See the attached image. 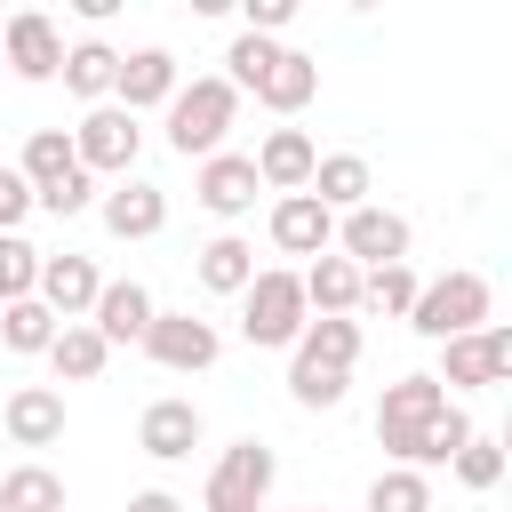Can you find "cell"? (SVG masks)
<instances>
[{"label": "cell", "mask_w": 512, "mask_h": 512, "mask_svg": "<svg viewBox=\"0 0 512 512\" xmlns=\"http://www.w3.org/2000/svg\"><path fill=\"white\" fill-rule=\"evenodd\" d=\"M232 120H240V88L224 72H192L168 96V152L176 160H208V152H224Z\"/></svg>", "instance_id": "obj_1"}, {"label": "cell", "mask_w": 512, "mask_h": 512, "mask_svg": "<svg viewBox=\"0 0 512 512\" xmlns=\"http://www.w3.org/2000/svg\"><path fill=\"white\" fill-rule=\"evenodd\" d=\"M304 280L288 272V264H264L248 288H240V336L256 344V352H296V336H304Z\"/></svg>", "instance_id": "obj_2"}, {"label": "cell", "mask_w": 512, "mask_h": 512, "mask_svg": "<svg viewBox=\"0 0 512 512\" xmlns=\"http://www.w3.org/2000/svg\"><path fill=\"white\" fill-rule=\"evenodd\" d=\"M488 312H496V288H488L480 272H440V280H424V288H416L408 328H416V336H432V344H448V336L488 328Z\"/></svg>", "instance_id": "obj_3"}, {"label": "cell", "mask_w": 512, "mask_h": 512, "mask_svg": "<svg viewBox=\"0 0 512 512\" xmlns=\"http://www.w3.org/2000/svg\"><path fill=\"white\" fill-rule=\"evenodd\" d=\"M272 480H280V456L248 432V440H232V448L208 464L200 512H264V504H272Z\"/></svg>", "instance_id": "obj_4"}, {"label": "cell", "mask_w": 512, "mask_h": 512, "mask_svg": "<svg viewBox=\"0 0 512 512\" xmlns=\"http://www.w3.org/2000/svg\"><path fill=\"white\" fill-rule=\"evenodd\" d=\"M448 408V392L432 384V376H400V384H384V400H376V448L392 456V464H408L416 472V456H424V432H432V416Z\"/></svg>", "instance_id": "obj_5"}, {"label": "cell", "mask_w": 512, "mask_h": 512, "mask_svg": "<svg viewBox=\"0 0 512 512\" xmlns=\"http://www.w3.org/2000/svg\"><path fill=\"white\" fill-rule=\"evenodd\" d=\"M504 376H512V328H504V320H488V328H472V336H448V344H440V368H432L440 392H488V384H504Z\"/></svg>", "instance_id": "obj_6"}, {"label": "cell", "mask_w": 512, "mask_h": 512, "mask_svg": "<svg viewBox=\"0 0 512 512\" xmlns=\"http://www.w3.org/2000/svg\"><path fill=\"white\" fill-rule=\"evenodd\" d=\"M136 152H144V128L120 112V104H88L80 112V128H72V160L88 168V176H136Z\"/></svg>", "instance_id": "obj_7"}, {"label": "cell", "mask_w": 512, "mask_h": 512, "mask_svg": "<svg viewBox=\"0 0 512 512\" xmlns=\"http://www.w3.org/2000/svg\"><path fill=\"white\" fill-rule=\"evenodd\" d=\"M408 248H416V232H408V216L400 208H352V216H336V256L344 264H360V272H376V264H408Z\"/></svg>", "instance_id": "obj_8"}, {"label": "cell", "mask_w": 512, "mask_h": 512, "mask_svg": "<svg viewBox=\"0 0 512 512\" xmlns=\"http://www.w3.org/2000/svg\"><path fill=\"white\" fill-rule=\"evenodd\" d=\"M144 352H152L168 376H200V368H216L224 336H216V320H200V312H152Z\"/></svg>", "instance_id": "obj_9"}, {"label": "cell", "mask_w": 512, "mask_h": 512, "mask_svg": "<svg viewBox=\"0 0 512 512\" xmlns=\"http://www.w3.org/2000/svg\"><path fill=\"white\" fill-rule=\"evenodd\" d=\"M0 64L16 72V80H56L64 72V32H56V16H40V8H16L8 24H0Z\"/></svg>", "instance_id": "obj_10"}, {"label": "cell", "mask_w": 512, "mask_h": 512, "mask_svg": "<svg viewBox=\"0 0 512 512\" xmlns=\"http://www.w3.org/2000/svg\"><path fill=\"white\" fill-rule=\"evenodd\" d=\"M184 88V64L168 48H128L120 72H112V104L136 120V112H168V96Z\"/></svg>", "instance_id": "obj_11"}, {"label": "cell", "mask_w": 512, "mask_h": 512, "mask_svg": "<svg viewBox=\"0 0 512 512\" xmlns=\"http://www.w3.org/2000/svg\"><path fill=\"white\" fill-rule=\"evenodd\" d=\"M256 192H264V184H256V160H248V152H208V160L192 168V200H200L208 216H224V224L248 216Z\"/></svg>", "instance_id": "obj_12"}, {"label": "cell", "mask_w": 512, "mask_h": 512, "mask_svg": "<svg viewBox=\"0 0 512 512\" xmlns=\"http://www.w3.org/2000/svg\"><path fill=\"white\" fill-rule=\"evenodd\" d=\"M264 232H272V248H280V256H304V264L336 248V216H328V208H320L312 192H280V200H272V224H264Z\"/></svg>", "instance_id": "obj_13"}, {"label": "cell", "mask_w": 512, "mask_h": 512, "mask_svg": "<svg viewBox=\"0 0 512 512\" xmlns=\"http://www.w3.org/2000/svg\"><path fill=\"white\" fill-rule=\"evenodd\" d=\"M200 440H208V424H200V408H192V400H176V392H168V400H152V408L136 416V448H144L152 464H184Z\"/></svg>", "instance_id": "obj_14"}, {"label": "cell", "mask_w": 512, "mask_h": 512, "mask_svg": "<svg viewBox=\"0 0 512 512\" xmlns=\"http://www.w3.org/2000/svg\"><path fill=\"white\" fill-rule=\"evenodd\" d=\"M96 216H104L112 240H152V232L168 224V192L144 184V176H120L112 192H96Z\"/></svg>", "instance_id": "obj_15"}, {"label": "cell", "mask_w": 512, "mask_h": 512, "mask_svg": "<svg viewBox=\"0 0 512 512\" xmlns=\"http://www.w3.org/2000/svg\"><path fill=\"white\" fill-rule=\"evenodd\" d=\"M152 312H160V304H152V288H144V280H104V288H96V304H88V328L120 352V344H144Z\"/></svg>", "instance_id": "obj_16"}, {"label": "cell", "mask_w": 512, "mask_h": 512, "mask_svg": "<svg viewBox=\"0 0 512 512\" xmlns=\"http://www.w3.org/2000/svg\"><path fill=\"white\" fill-rule=\"evenodd\" d=\"M96 288H104V272H96V256H40V304L56 312V320H88V304H96Z\"/></svg>", "instance_id": "obj_17"}, {"label": "cell", "mask_w": 512, "mask_h": 512, "mask_svg": "<svg viewBox=\"0 0 512 512\" xmlns=\"http://www.w3.org/2000/svg\"><path fill=\"white\" fill-rule=\"evenodd\" d=\"M0 424H8L16 448H56L64 440V392L56 384H16L0 400Z\"/></svg>", "instance_id": "obj_18"}, {"label": "cell", "mask_w": 512, "mask_h": 512, "mask_svg": "<svg viewBox=\"0 0 512 512\" xmlns=\"http://www.w3.org/2000/svg\"><path fill=\"white\" fill-rule=\"evenodd\" d=\"M296 280H304V312L312 320H360V264H344L336 248L312 256Z\"/></svg>", "instance_id": "obj_19"}, {"label": "cell", "mask_w": 512, "mask_h": 512, "mask_svg": "<svg viewBox=\"0 0 512 512\" xmlns=\"http://www.w3.org/2000/svg\"><path fill=\"white\" fill-rule=\"evenodd\" d=\"M248 160H256V184H264V192H304V184H312L320 144H312L304 128H272V136L248 152Z\"/></svg>", "instance_id": "obj_20"}, {"label": "cell", "mask_w": 512, "mask_h": 512, "mask_svg": "<svg viewBox=\"0 0 512 512\" xmlns=\"http://www.w3.org/2000/svg\"><path fill=\"white\" fill-rule=\"evenodd\" d=\"M328 216H352V208H368V192H376V176H368V160L360 152H320L312 160V184H304Z\"/></svg>", "instance_id": "obj_21"}, {"label": "cell", "mask_w": 512, "mask_h": 512, "mask_svg": "<svg viewBox=\"0 0 512 512\" xmlns=\"http://www.w3.org/2000/svg\"><path fill=\"white\" fill-rule=\"evenodd\" d=\"M192 280H200L208 296H240V288L256 280V248H248L240 232H216V240L192 248Z\"/></svg>", "instance_id": "obj_22"}, {"label": "cell", "mask_w": 512, "mask_h": 512, "mask_svg": "<svg viewBox=\"0 0 512 512\" xmlns=\"http://www.w3.org/2000/svg\"><path fill=\"white\" fill-rule=\"evenodd\" d=\"M40 360L56 368V384H96V376L112 368V344H104L88 320H64V328H56V344H48Z\"/></svg>", "instance_id": "obj_23"}, {"label": "cell", "mask_w": 512, "mask_h": 512, "mask_svg": "<svg viewBox=\"0 0 512 512\" xmlns=\"http://www.w3.org/2000/svg\"><path fill=\"white\" fill-rule=\"evenodd\" d=\"M312 96H320V64H312L304 48H280L272 72L256 80V104H264V112H304Z\"/></svg>", "instance_id": "obj_24"}, {"label": "cell", "mask_w": 512, "mask_h": 512, "mask_svg": "<svg viewBox=\"0 0 512 512\" xmlns=\"http://www.w3.org/2000/svg\"><path fill=\"white\" fill-rule=\"evenodd\" d=\"M112 72H120V48H112V40H72L56 80H64L80 104H112Z\"/></svg>", "instance_id": "obj_25"}, {"label": "cell", "mask_w": 512, "mask_h": 512, "mask_svg": "<svg viewBox=\"0 0 512 512\" xmlns=\"http://www.w3.org/2000/svg\"><path fill=\"white\" fill-rule=\"evenodd\" d=\"M8 168H16V176H24L32 192H48V184H64V176L80 168V160H72V128H32V136H24V152H16Z\"/></svg>", "instance_id": "obj_26"}, {"label": "cell", "mask_w": 512, "mask_h": 512, "mask_svg": "<svg viewBox=\"0 0 512 512\" xmlns=\"http://www.w3.org/2000/svg\"><path fill=\"white\" fill-rule=\"evenodd\" d=\"M288 360L352 376V360H360V320H304V336H296V352H288Z\"/></svg>", "instance_id": "obj_27"}, {"label": "cell", "mask_w": 512, "mask_h": 512, "mask_svg": "<svg viewBox=\"0 0 512 512\" xmlns=\"http://www.w3.org/2000/svg\"><path fill=\"white\" fill-rule=\"evenodd\" d=\"M0 512H64V480L48 464H8L0 472Z\"/></svg>", "instance_id": "obj_28"}, {"label": "cell", "mask_w": 512, "mask_h": 512, "mask_svg": "<svg viewBox=\"0 0 512 512\" xmlns=\"http://www.w3.org/2000/svg\"><path fill=\"white\" fill-rule=\"evenodd\" d=\"M56 328H64V320H56L40 296L0 304V344H8V352H24V360H32V352H48V344H56Z\"/></svg>", "instance_id": "obj_29"}, {"label": "cell", "mask_w": 512, "mask_h": 512, "mask_svg": "<svg viewBox=\"0 0 512 512\" xmlns=\"http://www.w3.org/2000/svg\"><path fill=\"white\" fill-rule=\"evenodd\" d=\"M416 272L408 264H376V272H360V312H384V320H408V304H416Z\"/></svg>", "instance_id": "obj_30"}, {"label": "cell", "mask_w": 512, "mask_h": 512, "mask_svg": "<svg viewBox=\"0 0 512 512\" xmlns=\"http://www.w3.org/2000/svg\"><path fill=\"white\" fill-rule=\"evenodd\" d=\"M368 512H432V480L408 472V464H384L368 480Z\"/></svg>", "instance_id": "obj_31"}, {"label": "cell", "mask_w": 512, "mask_h": 512, "mask_svg": "<svg viewBox=\"0 0 512 512\" xmlns=\"http://www.w3.org/2000/svg\"><path fill=\"white\" fill-rule=\"evenodd\" d=\"M40 288V248L24 232H0V304H24Z\"/></svg>", "instance_id": "obj_32"}, {"label": "cell", "mask_w": 512, "mask_h": 512, "mask_svg": "<svg viewBox=\"0 0 512 512\" xmlns=\"http://www.w3.org/2000/svg\"><path fill=\"white\" fill-rule=\"evenodd\" d=\"M448 472H456L464 488H496V480H504V440H496V432H472V440L448 456Z\"/></svg>", "instance_id": "obj_33"}, {"label": "cell", "mask_w": 512, "mask_h": 512, "mask_svg": "<svg viewBox=\"0 0 512 512\" xmlns=\"http://www.w3.org/2000/svg\"><path fill=\"white\" fill-rule=\"evenodd\" d=\"M272 56H280V40H256V32H240V40L224 48V80H232V88L248 96V88H256V80L272 72Z\"/></svg>", "instance_id": "obj_34"}, {"label": "cell", "mask_w": 512, "mask_h": 512, "mask_svg": "<svg viewBox=\"0 0 512 512\" xmlns=\"http://www.w3.org/2000/svg\"><path fill=\"white\" fill-rule=\"evenodd\" d=\"M472 432H480V424H472V416H464V408L448 400V408L432 416V432H424V456H416V472H432V464H448V456H456V448H464Z\"/></svg>", "instance_id": "obj_35"}, {"label": "cell", "mask_w": 512, "mask_h": 512, "mask_svg": "<svg viewBox=\"0 0 512 512\" xmlns=\"http://www.w3.org/2000/svg\"><path fill=\"white\" fill-rule=\"evenodd\" d=\"M344 384H352V376H336V368H304V360H288V400H296V408H336Z\"/></svg>", "instance_id": "obj_36"}, {"label": "cell", "mask_w": 512, "mask_h": 512, "mask_svg": "<svg viewBox=\"0 0 512 512\" xmlns=\"http://www.w3.org/2000/svg\"><path fill=\"white\" fill-rule=\"evenodd\" d=\"M32 208H48L56 224H64V216H88V208H96V176H88V168H72L64 184H48V192H32Z\"/></svg>", "instance_id": "obj_37"}, {"label": "cell", "mask_w": 512, "mask_h": 512, "mask_svg": "<svg viewBox=\"0 0 512 512\" xmlns=\"http://www.w3.org/2000/svg\"><path fill=\"white\" fill-rule=\"evenodd\" d=\"M24 216H32V184H24V176L0 160V232H16Z\"/></svg>", "instance_id": "obj_38"}, {"label": "cell", "mask_w": 512, "mask_h": 512, "mask_svg": "<svg viewBox=\"0 0 512 512\" xmlns=\"http://www.w3.org/2000/svg\"><path fill=\"white\" fill-rule=\"evenodd\" d=\"M288 16H296V0H248V24H240V32H256V40H272V32L288 24Z\"/></svg>", "instance_id": "obj_39"}, {"label": "cell", "mask_w": 512, "mask_h": 512, "mask_svg": "<svg viewBox=\"0 0 512 512\" xmlns=\"http://www.w3.org/2000/svg\"><path fill=\"white\" fill-rule=\"evenodd\" d=\"M128 512H184V496H168V488H136Z\"/></svg>", "instance_id": "obj_40"}, {"label": "cell", "mask_w": 512, "mask_h": 512, "mask_svg": "<svg viewBox=\"0 0 512 512\" xmlns=\"http://www.w3.org/2000/svg\"><path fill=\"white\" fill-rule=\"evenodd\" d=\"M296 512H328V504H296Z\"/></svg>", "instance_id": "obj_41"}]
</instances>
